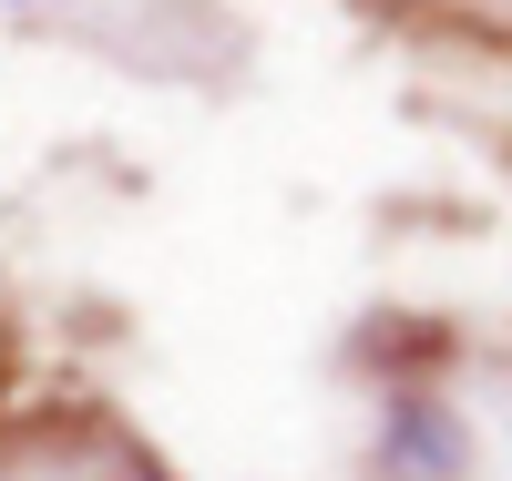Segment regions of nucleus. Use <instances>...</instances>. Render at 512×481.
<instances>
[{
	"instance_id": "f257e3e1",
	"label": "nucleus",
	"mask_w": 512,
	"mask_h": 481,
	"mask_svg": "<svg viewBox=\"0 0 512 481\" xmlns=\"http://www.w3.org/2000/svg\"><path fill=\"white\" fill-rule=\"evenodd\" d=\"M379 481H472V430H461L451 400L410 389L379 420Z\"/></svg>"
},
{
	"instance_id": "f03ea898",
	"label": "nucleus",
	"mask_w": 512,
	"mask_h": 481,
	"mask_svg": "<svg viewBox=\"0 0 512 481\" xmlns=\"http://www.w3.org/2000/svg\"><path fill=\"white\" fill-rule=\"evenodd\" d=\"M0 11H41V0H0Z\"/></svg>"
}]
</instances>
